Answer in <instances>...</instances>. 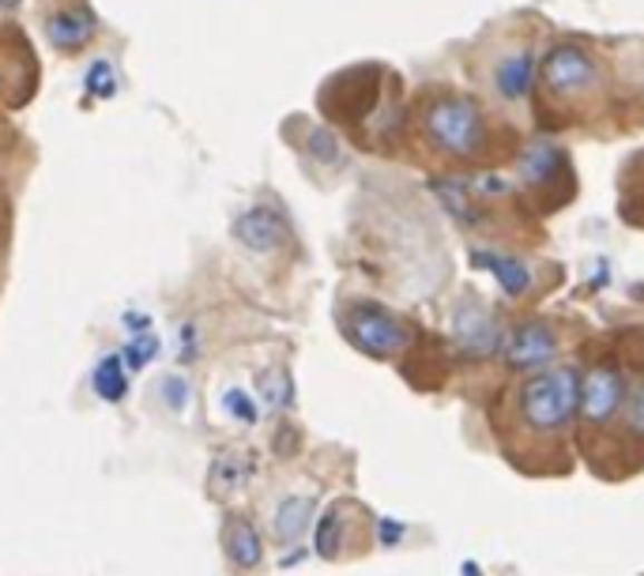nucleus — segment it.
<instances>
[{"instance_id": "obj_1", "label": "nucleus", "mask_w": 644, "mask_h": 576, "mask_svg": "<svg viewBox=\"0 0 644 576\" xmlns=\"http://www.w3.org/2000/svg\"><path fill=\"white\" fill-rule=\"evenodd\" d=\"M580 414V370L569 362L539 365L501 396L494 411L501 456L524 475H569Z\"/></svg>"}, {"instance_id": "obj_2", "label": "nucleus", "mask_w": 644, "mask_h": 576, "mask_svg": "<svg viewBox=\"0 0 644 576\" xmlns=\"http://www.w3.org/2000/svg\"><path fill=\"white\" fill-rule=\"evenodd\" d=\"M630 362L622 359L618 351H603L596 354L580 373V414H577V445L580 456L599 452V445L607 441L611 430L618 426L622 411H626L630 400Z\"/></svg>"}, {"instance_id": "obj_3", "label": "nucleus", "mask_w": 644, "mask_h": 576, "mask_svg": "<svg viewBox=\"0 0 644 576\" xmlns=\"http://www.w3.org/2000/svg\"><path fill=\"white\" fill-rule=\"evenodd\" d=\"M419 133L430 152L456 163H475L490 147V125L482 106L468 95L438 91L419 109Z\"/></svg>"}, {"instance_id": "obj_4", "label": "nucleus", "mask_w": 644, "mask_h": 576, "mask_svg": "<svg viewBox=\"0 0 644 576\" xmlns=\"http://www.w3.org/2000/svg\"><path fill=\"white\" fill-rule=\"evenodd\" d=\"M340 332L347 335V343L354 351L370 354V359H396V354L411 351L414 340H419V328H414L408 316L392 313L389 305L378 302H351L340 313Z\"/></svg>"}, {"instance_id": "obj_5", "label": "nucleus", "mask_w": 644, "mask_h": 576, "mask_svg": "<svg viewBox=\"0 0 644 576\" xmlns=\"http://www.w3.org/2000/svg\"><path fill=\"white\" fill-rule=\"evenodd\" d=\"M539 84L554 102L569 106L596 98L607 84V68L588 46L577 42H554L539 61Z\"/></svg>"}, {"instance_id": "obj_6", "label": "nucleus", "mask_w": 644, "mask_h": 576, "mask_svg": "<svg viewBox=\"0 0 644 576\" xmlns=\"http://www.w3.org/2000/svg\"><path fill=\"white\" fill-rule=\"evenodd\" d=\"M359 512V501H335L329 512L316 520V554L321 558H354V554L370 550L373 539V516H365L362 524H351V516Z\"/></svg>"}, {"instance_id": "obj_7", "label": "nucleus", "mask_w": 644, "mask_h": 576, "mask_svg": "<svg viewBox=\"0 0 644 576\" xmlns=\"http://www.w3.org/2000/svg\"><path fill=\"white\" fill-rule=\"evenodd\" d=\"M558 328L550 321H539V316H531V321H524L513 328L509 335H505V365L509 370H539V365H547L554 354H558Z\"/></svg>"}, {"instance_id": "obj_8", "label": "nucleus", "mask_w": 644, "mask_h": 576, "mask_svg": "<svg viewBox=\"0 0 644 576\" xmlns=\"http://www.w3.org/2000/svg\"><path fill=\"white\" fill-rule=\"evenodd\" d=\"M452 340L460 346L468 359H487V354L501 351L505 346V335L498 321H494V313H487L482 305H475V310H456L452 316Z\"/></svg>"}, {"instance_id": "obj_9", "label": "nucleus", "mask_w": 644, "mask_h": 576, "mask_svg": "<svg viewBox=\"0 0 644 576\" xmlns=\"http://www.w3.org/2000/svg\"><path fill=\"white\" fill-rule=\"evenodd\" d=\"M231 231L237 237V245H245L250 253H275L286 242L283 215L275 212V207H267V204L245 207V212L234 218Z\"/></svg>"}, {"instance_id": "obj_10", "label": "nucleus", "mask_w": 644, "mask_h": 576, "mask_svg": "<svg viewBox=\"0 0 644 576\" xmlns=\"http://www.w3.org/2000/svg\"><path fill=\"white\" fill-rule=\"evenodd\" d=\"M46 38L57 49L72 53V49L87 46L98 31V16L91 4H72V8H57V12L46 16Z\"/></svg>"}, {"instance_id": "obj_11", "label": "nucleus", "mask_w": 644, "mask_h": 576, "mask_svg": "<svg viewBox=\"0 0 644 576\" xmlns=\"http://www.w3.org/2000/svg\"><path fill=\"white\" fill-rule=\"evenodd\" d=\"M471 264L482 267V272H490L494 283H498L509 297L531 294V286H535L531 264L524 261V256H513V253H501V250H471Z\"/></svg>"}, {"instance_id": "obj_12", "label": "nucleus", "mask_w": 644, "mask_h": 576, "mask_svg": "<svg viewBox=\"0 0 644 576\" xmlns=\"http://www.w3.org/2000/svg\"><path fill=\"white\" fill-rule=\"evenodd\" d=\"M535 79H539V65H535V49L524 46L517 53L501 57L498 65H494V87H498V95L505 102H520V98L531 95Z\"/></svg>"}, {"instance_id": "obj_13", "label": "nucleus", "mask_w": 644, "mask_h": 576, "mask_svg": "<svg viewBox=\"0 0 644 576\" xmlns=\"http://www.w3.org/2000/svg\"><path fill=\"white\" fill-rule=\"evenodd\" d=\"M253 452H245V449H226L215 456V463H212V471H207V490H212V498H231V494L242 490L245 482H250V475H253Z\"/></svg>"}, {"instance_id": "obj_14", "label": "nucleus", "mask_w": 644, "mask_h": 576, "mask_svg": "<svg viewBox=\"0 0 644 576\" xmlns=\"http://www.w3.org/2000/svg\"><path fill=\"white\" fill-rule=\"evenodd\" d=\"M223 550L231 558L234 569H256L264 562V546H261V535L245 516H231L223 528Z\"/></svg>"}, {"instance_id": "obj_15", "label": "nucleus", "mask_w": 644, "mask_h": 576, "mask_svg": "<svg viewBox=\"0 0 644 576\" xmlns=\"http://www.w3.org/2000/svg\"><path fill=\"white\" fill-rule=\"evenodd\" d=\"M430 193L438 196L441 207L449 212L456 223L468 226V231H475V226H482V207L475 204L471 188L460 182V177H433L430 182Z\"/></svg>"}, {"instance_id": "obj_16", "label": "nucleus", "mask_w": 644, "mask_h": 576, "mask_svg": "<svg viewBox=\"0 0 644 576\" xmlns=\"http://www.w3.org/2000/svg\"><path fill=\"white\" fill-rule=\"evenodd\" d=\"M562 163H566V155H562L550 140H531L520 155V182L528 188L547 185L550 177L562 170Z\"/></svg>"}, {"instance_id": "obj_17", "label": "nucleus", "mask_w": 644, "mask_h": 576, "mask_svg": "<svg viewBox=\"0 0 644 576\" xmlns=\"http://www.w3.org/2000/svg\"><path fill=\"white\" fill-rule=\"evenodd\" d=\"M313 498H286L280 509H275V539L280 543H299L305 531H310V524H313Z\"/></svg>"}, {"instance_id": "obj_18", "label": "nucleus", "mask_w": 644, "mask_h": 576, "mask_svg": "<svg viewBox=\"0 0 644 576\" xmlns=\"http://www.w3.org/2000/svg\"><path fill=\"white\" fill-rule=\"evenodd\" d=\"M125 370H128V365H125L121 354H106V359L95 365L91 384L106 403H121L128 396V373Z\"/></svg>"}, {"instance_id": "obj_19", "label": "nucleus", "mask_w": 644, "mask_h": 576, "mask_svg": "<svg viewBox=\"0 0 644 576\" xmlns=\"http://www.w3.org/2000/svg\"><path fill=\"white\" fill-rule=\"evenodd\" d=\"M256 392H261V400L267 407H275V411H283V407L294 403V381L286 370H264L256 377Z\"/></svg>"}, {"instance_id": "obj_20", "label": "nucleus", "mask_w": 644, "mask_h": 576, "mask_svg": "<svg viewBox=\"0 0 644 576\" xmlns=\"http://www.w3.org/2000/svg\"><path fill=\"white\" fill-rule=\"evenodd\" d=\"M305 152H310L313 163L321 166H340L343 163V147H340V136L332 133V128L316 125L305 133Z\"/></svg>"}, {"instance_id": "obj_21", "label": "nucleus", "mask_w": 644, "mask_h": 576, "mask_svg": "<svg viewBox=\"0 0 644 576\" xmlns=\"http://www.w3.org/2000/svg\"><path fill=\"white\" fill-rule=\"evenodd\" d=\"M84 91H87V98H98V102L114 98V95H117V72H114V65H110V61H95L91 68H87Z\"/></svg>"}, {"instance_id": "obj_22", "label": "nucleus", "mask_w": 644, "mask_h": 576, "mask_svg": "<svg viewBox=\"0 0 644 576\" xmlns=\"http://www.w3.org/2000/svg\"><path fill=\"white\" fill-rule=\"evenodd\" d=\"M121 359H125L128 370H144L147 362H155V359H158V335H152V332H140L133 343H125Z\"/></svg>"}, {"instance_id": "obj_23", "label": "nucleus", "mask_w": 644, "mask_h": 576, "mask_svg": "<svg viewBox=\"0 0 644 576\" xmlns=\"http://www.w3.org/2000/svg\"><path fill=\"white\" fill-rule=\"evenodd\" d=\"M223 407H226V414L237 419L242 426H253L256 419H261V411H256V403L250 400V392H242V389H226Z\"/></svg>"}, {"instance_id": "obj_24", "label": "nucleus", "mask_w": 644, "mask_h": 576, "mask_svg": "<svg viewBox=\"0 0 644 576\" xmlns=\"http://www.w3.org/2000/svg\"><path fill=\"white\" fill-rule=\"evenodd\" d=\"M163 400H166V407L182 411V407L189 403V381H185V377H177V373L163 377Z\"/></svg>"}, {"instance_id": "obj_25", "label": "nucleus", "mask_w": 644, "mask_h": 576, "mask_svg": "<svg viewBox=\"0 0 644 576\" xmlns=\"http://www.w3.org/2000/svg\"><path fill=\"white\" fill-rule=\"evenodd\" d=\"M125 328H133V332H147V328H152V316H147V313H128Z\"/></svg>"}, {"instance_id": "obj_26", "label": "nucleus", "mask_w": 644, "mask_h": 576, "mask_svg": "<svg viewBox=\"0 0 644 576\" xmlns=\"http://www.w3.org/2000/svg\"><path fill=\"white\" fill-rule=\"evenodd\" d=\"M0 8H4V12H12V8H19V0H0Z\"/></svg>"}]
</instances>
